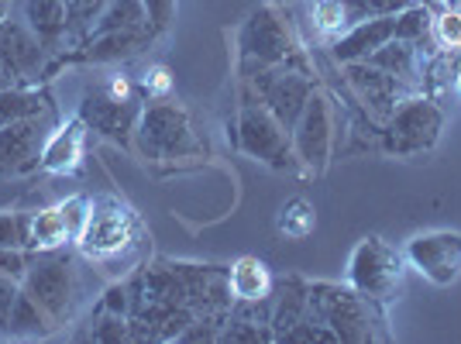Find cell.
Returning a JSON list of instances; mask_svg holds the SVG:
<instances>
[{"label":"cell","instance_id":"14","mask_svg":"<svg viewBox=\"0 0 461 344\" xmlns=\"http://www.w3.org/2000/svg\"><path fill=\"white\" fill-rule=\"evenodd\" d=\"M79 117H83V124H86L90 131L100 134V138L131 149L138 117H141V104H138V100H117V96H111L104 86H96V90H90V94L83 96Z\"/></svg>","mask_w":461,"mask_h":344},{"label":"cell","instance_id":"21","mask_svg":"<svg viewBox=\"0 0 461 344\" xmlns=\"http://www.w3.org/2000/svg\"><path fill=\"white\" fill-rule=\"evenodd\" d=\"M272 286H276V276L255 255H241L228 266V289L234 303H262L272 296Z\"/></svg>","mask_w":461,"mask_h":344},{"label":"cell","instance_id":"29","mask_svg":"<svg viewBox=\"0 0 461 344\" xmlns=\"http://www.w3.org/2000/svg\"><path fill=\"white\" fill-rule=\"evenodd\" d=\"M430 39L438 41L441 52L461 56V7H451V4H447L444 11L434 14V21H430Z\"/></svg>","mask_w":461,"mask_h":344},{"label":"cell","instance_id":"18","mask_svg":"<svg viewBox=\"0 0 461 344\" xmlns=\"http://www.w3.org/2000/svg\"><path fill=\"white\" fill-rule=\"evenodd\" d=\"M396 35V14H385V18H368V21H358V24H351L348 32L338 35V41L330 45V52H334V62H366L372 52H379L385 41Z\"/></svg>","mask_w":461,"mask_h":344},{"label":"cell","instance_id":"39","mask_svg":"<svg viewBox=\"0 0 461 344\" xmlns=\"http://www.w3.org/2000/svg\"><path fill=\"white\" fill-rule=\"evenodd\" d=\"M458 86H461V59H458Z\"/></svg>","mask_w":461,"mask_h":344},{"label":"cell","instance_id":"11","mask_svg":"<svg viewBox=\"0 0 461 344\" xmlns=\"http://www.w3.org/2000/svg\"><path fill=\"white\" fill-rule=\"evenodd\" d=\"M406 266L417 268L427 283L451 286L461 279V231H423L406 241Z\"/></svg>","mask_w":461,"mask_h":344},{"label":"cell","instance_id":"22","mask_svg":"<svg viewBox=\"0 0 461 344\" xmlns=\"http://www.w3.org/2000/svg\"><path fill=\"white\" fill-rule=\"evenodd\" d=\"M24 24L35 39L52 52L69 39V11L66 0H24Z\"/></svg>","mask_w":461,"mask_h":344},{"label":"cell","instance_id":"17","mask_svg":"<svg viewBox=\"0 0 461 344\" xmlns=\"http://www.w3.org/2000/svg\"><path fill=\"white\" fill-rule=\"evenodd\" d=\"M86 134H90V128L83 124L79 114L56 124L45 138L39 169L49 172V176H73L83 162V152H86Z\"/></svg>","mask_w":461,"mask_h":344},{"label":"cell","instance_id":"5","mask_svg":"<svg viewBox=\"0 0 461 344\" xmlns=\"http://www.w3.org/2000/svg\"><path fill=\"white\" fill-rule=\"evenodd\" d=\"M406 255L393 249L383 234H366L348 258V286H355L372 303L389 306L403 289Z\"/></svg>","mask_w":461,"mask_h":344},{"label":"cell","instance_id":"15","mask_svg":"<svg viewBox=\"0 0 461 344\" xmlns=\"http://www.w3.org/2000/svg\"><path fill=\"white\" fill-rule=\"evenodd\" d=\"M345 69H348V86H351V94L358 96V104H366L368 117H372L375 124H385L406 96L417 94L413 86H406L403 79L389 77V73H383V69L372 66V62H348Z\"/></svg>","mask_w":461,"mask_h":344},{"label":"cell","instance_id":"36","mask_svg":"<svg viewBox=\"0 0 461 344\" xmlns=\"http://www.w3.org/2000/svg\"><path fill=\"white\" fill-rule=\"evenodd\" d=\"M21 293V283L18 279H11V276H0V330L7 324V317H11V306L18 300Z\"/></svg>","mask_w":461,"mask_h":344},{"label":"cell","instance_id":"9","mask_svg":"<svg viewBox=\"0 0 461 344\" xmlns=\"http://www.w3.org/2000/svg\"><path fill=\"white\" fill-rule=\"evenodd\" d=\"M238 52L245 69H266V66H283L296 59V39L293 28L286 24V18L279 14L276 4L255 7L249 14V21L238 32Z\"/></svg>","mask_w":461,"mask_h":344},{"label":"cell","instance_id":"33","mask_svg":"<svg viewBox=\"0 0 461 344\" xmlns=\"http://www.w3.org/2000/svg\"><path fill=\"white\" fill-rule=\"evenodd\" d=\"M313 21L324 35H341L348 28L345 14H341V0H317L313 4Z\"/></svg>","mask_w":461,"mask_h":344},{"label":"cell","instance_id":"12","mask_svg":"<svg viewBox=\"0 0 461 344\" xmlns=\"http://www.w3.org/2000/svg\"><path fill=\"white\" fill-rule=\"evenodd\" d=\"M52 128H56L52 114L28 117V121L0 128V179H18L39 169L41 149Z\"/></svg>","mask_w":461,"mask_h":344},{"label":"cell","instance_id":"4","mask_svg":"<svg viewBox=\"0 0 461 344\" xmlns=\"http://www.w3.org/2000/svg\"><path fill=\"white\" fill-rule=\"evenodd\" d=\"M138 152L152 162H176V158H196L203 155V141L196 138L190 124V114L173 104L169 96L166 100H152L141 107L135 128Z\"/></svg>","mask_w":461,"mask_h":344},{"label":"cell","instance_id":"10","mask_svg":"<svg viewBox=\"0 0 461 344\" xmlns=\"http://www.w3.org/2000/svg\"><path fill=\"white\" fill-rule=\"evenodd\" d=\"M251 86H255V96L293 131V124H296V117L303 114V107H307V100L317 83H313L310 69L296 56L293 62H283V66L255 69L251 73Z\"/></svg>","mask_w":461,"mask_h":344},{"label":"cell","instance_id":"26","mask_svg":"<svg viewBox=\"0 0 461 344\" xmlns=\"http://www.w3.org/2000/svg\"><path fill=\"white\" fill-rule=\"evenodd\" d=\"M52 330H56V324L49 321V313L21 289L14 306H11V317L4 324V334H11V338H49Z\"/></svg>","mask_w":461,"mask_h":344},{"label":"cell","instance_id":"16","mask_svg":"<svg viewBox=\"0 0 461 344\" xmlns=\"http://www.w3.org/2000/svg\"><path fill=\"white\" fill-rule=\"evenodd\" d=\"M45 45H41L28 24L11 18H0V69L11 77V83H32L45 69Z\"/></svg>","mask_w":461,"mask_h":344},{"label":"cell","instance_id":"1","mask_svg":"<svg viewBox=\"0 0 461 344\" xmlns=\"http://www.w3.org/2000/svg\"><path fill=\"white\" fill-rule=\"evenodd\" d=\"M145 224L114 193L90 200V217L77 238V255L107 276H131L145 266Z\"/></svg>","mask_w":461,"mask_h":344},{"label":"cell","instance_id":"2","mask_svg":"<svg viewBox=\"0 0 461 344\" xmlns=\"http://www.w3.org/2000/svg\"><path fill=\"white\" fill-rule=\"evenodd\" d=\"M310 317L330 327L338 344L389 341L385 306L372 303L348 283H310Z\"/></svg>","mask_w":461,"mask_h":344},{"label":"cell","instance_id":"28","mask_svg":"<svg viewBox=\"0 0 461 344\" xmlns=\"http://www.w3.org/2000/svg\"><path fill=\"white\" fill-rule=\"evenodd\" d=\"M430 21H434L430 7L413 0V4H406L403 11L396 14V35H393V39L417 41V45H420V41L430 35Z\"/></svg>","mask_w":461,"mask_h":344},{"label":"cell","instance_id":"25","mask_svg":"<svg viewBox=\"0 0 461 344\" xmlns=\"http://www.w3.org/2000/svg\"><path fill=\"white\" fill-rule=\"evenodd\" d=\"M131 28H149V11L141 0H107L100 7L86 35H100V32H131ZM83 35V39H86ZM155 35V32H152Z\"/></svg>","mask_w":461,"mask_h":344},{"label":"cell","instance_id":"13","mask_svg":"<svg viewBox=\"0 0 461 344\" xmlns=\"http://www.w3.org/2000/svg\"><path fill=\"white\" fill-rule=\"evenodd\" d=\"M90 217V196H66L45 211L32 213V238H28V249L32 251H52L66 249V245H77L79 231Z\"/></svg>","mask_w":461,"mask_h":344},{"label":"cell","instance_id":"35","mask_svg":"<svg viewBox=\"0 0 461 344\" xmlns=\"http://www.w3.org/2000/svg\"><path fill=\"white\" fill-rule=\"evenodd\" d=\"M141 4H145V11H149V28H152L155 35L166 32L176 14V0H141Z\"/></svg>","mask_w":461,"mask_h":344},{"label":"cell","instance_id":"6","mask_svg":"<svg viewBox=\"0 0 461 344\" xmlns=\"http://www.w3.org/2000/svg\"><path fill=\"white\" fill-rule=\"evenodd\" d=\"M234 145L249 155V158H255V162H262V166H269V169H276V172L296 169L289 128L272 114L258 96H249V100L238 107Z\"/></svg>","mask_w":461,"mask_h":344},{"label":"cell","instance_id":"38","mask_svg":"<svg viewBox=\"0 0 461 344\" xmlns=\"http://www.w3.org/2000/svg\"><path fill=\"white\" fill-rule=\"evenodd\" d=\"M447 4H451V7H461V0H447Z\"/></svg>","mask_w":461,"mask_h":344},{"label":"cell","instance_id":"7","mask_svg":"<svg viewBox=\"0 0 461 344\" xmlns=\"http://www.w3.org/2000/svg\"><path fill=\"white\" fill-rule=\"evenodd\" d=\"M444 131V111L438 100L423 94H410L393 111V117L383 124V152L396 158H413V155L430 152Z\"/></svg>","mask_w":461,"mask_h":344},{"label":"cell","instance_id":"27","mask_svg":"<svg viewBox=\"0 0 461 344\" xmlns=\"http://www.w3.org/2000/svg\"><path fill=\"white\" fill-rule=\"evenodd\" d=\"M317 228V211H313V204L303 200V196H293L286 200L283 207H279V217H276V231L283 234V238H293V241H303L310 238Z\"/></svg>","mask_w":461,"mask_h":344},{"label":"cell","instance_id":"37","mask_svg":"<svg viewBox=\"0 0 461 344\" xmlns=\"http://www.w3.org/2000/svg\"><path fill=\"white\" fill-rule=\"evenodd\" d=\"M104 90H107L111 96H117V100H138L135 86H131V79H128V77H114L107 86H104Z\"/></svg>","mask_w":461,"mask_h":344},{"label":"cell","instance_id":"32","mask_svg":"<svg viewBox=\"0 0 461 344\" xmlns=\"http://www.w3.org/2000/svg\"><path fill=\"white\" fill-rule=\"evenodd\" d=\"M104 4L107 0H66V11H69V41L73 45L90 32V24H94V18L100 14Z\"/></svg>","mask_w":461,"mask_h":344},{"label":"cell","instance_id":"23","mask_svg":"<svg viewBox=\"0 0 461 344\" xmlns=\"http://www.w3.org/2000/svg\"><path fill=\"white\" fill-rule=\"evenodd\" d=\"M366 62L379 66V69H383V73H389V77L403 79L406 86H413V90L420 94V66H423V59H420L417 41L389 39L383 49H379V52H372Z\"/></svg>","mask_w":461,"mask_h":344},{"label":"cell","instance_id":"30","mask_svg":"<svg viewBox=\"0 0 461 344\" xmlns=\"http://www.w3.org/2000/svg\"><path fill=\"white\" fill-rule=\"evenodd\" d=\"M406 4H413V0H341V14H345V24L351 28V24H358V21L400 14Z\"/></svg>","mask_w":461,"mask_h":344},{"label":"cell","instance_id":"34","mask_svg":"<svg viewBox=\"0 0 461 344\" xmlns=\"http://www.w3.org/2000/svg\"><path fill=\"white\" fill-rule=\"evenodd\" d=\"M141 90L149 100H166V96L173 94V73L166 69V66H152L145 79H141Z\"/></svg>","mask_w":461,"mask_h":344},{"label":"cell","instance_id":"31","mask_svg":"<svg viewBox=\"0 0 461 344\" xmlns=\"http://www.w3.org/2000/svg\"><path fill=\"white\" fill-rule=\"evenodd\" d=\"M32 238V213L0 211V249H28Z\"/></svg>","mask_w":461,"mask_h":344},{"label":"cell","instance_id":"8","mask_svg":"<svg viewBox=\"0 0 461 344\" xmlns=\"http://www.w3.org/2000/svg\"><path fill=\"white\" fill-rule=\"evenodd\" d=\"M293 155H296V169L303 176H324L334 155V138H338V124H334V104L330 94L313 86L303 114L293 124Z\"/></svg>","mask_w":461,"mask_h":344},{"label":"cell","instance_id":"20","mask_svg":"<svg viewBox=\"0 0 461 344\" xmlns=\"http://www.w3.org/2000/svg\"><path fill=\"white\" fill-rule=\"evenodd\" d=\"M307 313H310V283L303 276H296V272L279 276L276 286H272V313H269L276 341H279L293 324H300Z\"/></svg>","mask_w":461,"mask_h":344},{"label":"cell","instance_id":"19","mask_svg":"<svg viewBox=\"0 0 461 344\" xmlns=\"http://www.w3.org/2000/svg\"><path fill=\"white\" fill-rule=\"evenodd\" d=\"M152 41V28H131V32H100L77 41V62H117V59L138 56Z\"/></svg>","mask_w":461,"mask_h":344},{"label":"cell","instance_id":"24","mask_svg":"<svg viewBox=\"0 0 461 344\" xmlns=\"http://www.w3.org/2000/svg\"><path fill=\"white\" fill-rule=\"evenodd\" d=\"M41 114H52V96H49V90L28 86V83L0 86V128Z\"/></svg>","mask_w":461,"mask_h":344},{"label":"cell","instance_id":"3","mask_svg":"<svg viewBox=\"0 0 461 344\" xmlns=\"http://www.w3.org/2000/svg\"><path fill=\"white\" fill-rule=\"evenodd\" d=\"M21 289L49 313L56 330L69 324L79 306V296H83L77 251H69V245L52 251H32V266L21 279Z\"/></svg>","mask_w":461,"mask_h":344}]
</instances>
